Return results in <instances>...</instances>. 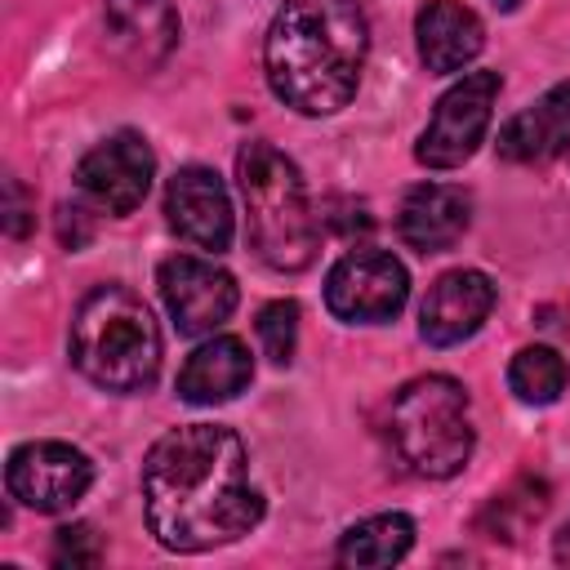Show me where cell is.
<instances>
[{"label":"cell","instance_id":"ac0fdd59","mask_svg":"<svg viewBox=\"0 0 570 570\" xmlns=\"http://www.w3.org/2000/svg\"><path fill=\"white\" fill-rule=\"evenodd\" d=\"M410 548H414V521L405 512H379L343 530L334 561L347 570H379V566H396Z\"/></svg>","mask_w":570,"mask_h":570},{"label":"cell","instance_id":"52a82bcc","mask_svg":"<svg viewBox=\"0 0 570 570\" xmlns=\"http://www.w3.org/2000/svg\"><path fill=\"white\" fill-rule=\"evenodd\" d=\"M4 485H9V499H18L22 508L58 517V512H71L89 494L94 463L85 450L67 441H27L9 454Z\"/></svg>","mask_w":570,"mask_h":570},{"label":"cell","instance_id":"e0dca14e","mask_svg":"<svg viewBox=\"0 0 570 570\" xmlns=\"http://www.w3.org/2000/svg\"><path fill=\"white\" fill-rule=\"evenodd\" d=\"M414 40H419L423 67L436 71V76H450V71H463L481 53L485 27L459 0H428L414 13Z\"/></svg>","mask_w":570,"mask_h":570},{"label":"cell","instance_id":"ffe728a7","mask_svg":"<svg viewBox=\"0 0 570 570\" xmlns=\"http://www.w3.org/2000/svg\"><path fill=\"white\" fill-rule=\"evenodd\" d=\"M548 508V485L543 481H512L503 494H494V503L485 508V530L490 539H517L525 525H534Z\"/></svg>","mask_w":570,"mask_h":570},{"label":"cell","instance_id":"484cf974","mask_svg":"<svg viewBox=\"0 0 570 570\" xmlns=\"http://www.w3.org/2000/svg\"><path fill=\"white\" fill-rule=\"evenodd\" d=\"M566 160H570V147H566Z\"/></svg>","mask_w":570,"mask_h":570},{"label":"cell","instance_id":"ba28073f","mask_svg":"<svg viewBox=\"0 0 570 570\" xmlns=\"http://www.w3.org/2000/svg\"><path fill=\"white\" fill-rule=\"evenodd\" d=\"M410 298V276L387 249H347L325 276V307L347 325H383Z\"/></svg>","mask_w":570,"mask_h":570},{"label":"cell","instance_id":"7a4b0ae2","mask_svg":"<svg viewBox=\"0 0 570 570\" xmlns=\"http://www.w3.org/2000/svg\"><path fill=\"white\" fill-rule=\"evenodd\" d=\"M370 22L356 0H285L263 40L272 94L298 116H334L356 98Z\"/></svg>","mask_w":570,"mask_h":570},{"label":"cell","instance_id":"8992f818","mask_svg":"<svg viewBox=\"0 0 570 570\" xmlns=\"http://www.w3.org/2000/svg\"><path fill=\"white\" fill-rule=\"evenodd\" d=\"M494 98H499V71H468L463 80H454L436 98V111L414 142L419 165L459 169L476 151V142L485 138L490 116H494Z\"/></svg>","mask_w":570,"mask_h":570},{"label":"cell","instance_id":"9a60e30c","mask_svg":"<svg viewBox=\"0 0 570 570\" xmlns=\"http://www.w3.org/2000/svg\"><path fill=\"white\" fill-rule=\"evenodd\" d=\"M254 379V356L236 334H209L178 370V396L187 405H223Z\"/></svg>","mask_w":570,"mask_h":570},{"label":"cell","instance_id":"d4e9b609","mask_svg":"<svg viewBox=\"0 0 570 570\" xmlns=\"http://www.w3.org/2000/svg\"><path fill=\"white\" fill-rule=\"evenodd\" d=\"M490 4H494V9H503V13H512V9L521 4V0H490Z\"/></svg>","mask_w":570,"mask_h":570},{"label":"cell","instance_id":"4fadbf2b","mask_svg":"<svg viewBox=\"0 0 570 570\" xmlns=\"http://www.w3.org/2000/svg\"><path fill=\"white\" fill-rule=\"evenodd\" d=\"M102 27L116 58L147 71L169 58L178 45V9L174 0H102Z\"/></svg>","mask_w":570,"mask_h":570},{"label":"cell","instance_id":"277c9868","mask_svg":"<svg viewBox=\"0 0 570 570\" xmlns=\"http://www.w3.org/2000/svg\"><path fill=\"white\" fill-rule=\"evenodd\" d=\"M236 183H240L254 254L276 272H303L316 258L321 227L298 165L272 142H245L236 156Z\"/></svg>","mask_w":570,"mask_h":570},{"label":"cell","instance_id":"6da1fadb","mask_svg":"<svg viewBox=\"0 0 570 570\" xmlns=\"http://www.w3.org/2000/svg\"><path fill=\"white\" fill-rule=\"evenodd\" d=\"M138 485L147 530L169 552H209L263 521V494L249 481L245 445L218 423L169 428L147 450Z\"/></svg>","mask_w":570,"mask_h":570},{"label":"cell","instance_id":"3957f363","mask_svg":"<svg viewBox=\"0 0 570 570\" xmlns=\"http://www.w3.org/2000/svg\"><path fill=\"white\" fill-rule=\"evenodd\" d=\"M71 365L102 392H142L160 370L151 307L125 285H94L71 316Z\"/></svg>","mask_w":570,"mask_h":570},{"label":"cell","instance_id":"7402d4cb","mask_svg":"<svg viewBox=\"0 0 570 570\" xmlns=\"http://www.w3.org/2000/svg\"><path fill=\"white\" fill-rule=\"evenodd\" d=\"M102 557L98 539L89 525H62L58 539H53V561L58 566H94Z\"/></svg>","mask_w":570,"mask_h":570},{"label":"cell","instance_id":"5bb4252c","mask_svg":"<svg viewBox=\"0 0 570 570\" xmlns=\"http://www.w3.org/2000/svg\"><path fill=\"white\" fill-rule=\"evenodd\" d=\"M468 218H472V200H468L463 187H454V183H419L401 200L396 232H401V240L410 249L436 254V249H450L468 232Z\"/></svg>","mask_w":570,"mask_h":570},{"label":"cell","instance_id":"8fae6325","mask_svg":"<svg viewBox=\"0 0 570 570\" xmlns=\"http://www.w3.org/2000/svg\"><path fill=\"white\" fill-rule=\"evenodd\" d=\"M165 218L187 245L209 249V254H223L232 245V232H236L232 196H227L223 178L214 169H205V165H187V169H178L169 178Z\"/></svg>","mask_w":570,"mask_h":570},{"label":"cell","instance_id":"9c48e42d","mask_svg":"<svg viewBox=\"0 0 570 570\" xmlns=\"http://www.w3.org/2000/svg\"><path fill=\"white\" fill-rule=\"evenodd\" d=\"M156 178V156L147 147L142 134L120 129L111 138H102L98 147H89L76 165V191L89 209L125 218L142 205L147 187Z\"/></svg>","mask_w":570,"mask_h":570},{"label":"cell","instance_id":"7c38bea8","mask_svg":"<svg viewBox=\"0 0 570 570\" xmlns=\"http://www.w3.org/2000/svg\"><path fill=\"white\" fill-rule=\"evenodd\" d=\"M490 307H494V281L476 267H454L432 281L419 307V334L432 347H454L485 325Z\"/></svg>","mask_w":570,"mask_h":570},{"label":"cell","instance_id":"d6986e66","mask_svg":"<svg viewBox=\"0 0 570 570\" xmlns=\"http://www.w3.org/2000/svg\"><path fill=\"white\" fill-rule=\"evenodd\" d=\"M508 387L525 405H552L561 396V387H566V361L543 343L521 347L512 356V365H508Z\"/></svg>","mask_w":570,"mask_h":570},{"label":"cell","instance_id":"2e32d148","mask_svg":"<svg viewBox=\"0 0 570 570\" xmlns=\"http://www.w3.org/2000/svg\"><path fill=\"white\" fill-rule=\"evenodd\" d=\"M570 147V80L539 94L499 129V156L512 165H543Z\"/></svg>","mask_w":570,"mask_h":570},{"label":"cell","instance_id":"5b68a950","mask_svg":"<svg viewBox=\"0 0 570 570\" xmlns=\"http://www.w3.org/2000/svg\"><path fill=\"white\" fill-rule=\"evenodd\" d=\"M387 441L405 472L445 481L454 476L476 445L472 432V401L468 387L450 374H419L410 379L387 410Z\"/></svg>","mask_w":570,"mask_h":570},{"label":"cell","instance_id":"603a6c76","mask_svg":"<svg viewBox=\"0 0 570 570\" xmlns=\"http://www.w3.org/2000/svg\"><path fill=\"white\" fill-rule=\"evenodd\" d=\"M4 196H9V205H4V232H9V236H27L31 214H27V200H22V183L9 178V183H4Z\"/></svg>","mask_w":570,"mask_h":570},{"label":"cell","instance_id":"30bf717a","mask_svg":"<svg viewBox=\"0 0 570 570\" xmlns=\"http://www.w3.org/2000/svg\"><path fill=\"white\" fill-rule=\"evenodd\" d=\"M160 298L178 325V334H214L236 312V281L214 258L174 254L156 272Z\"/></svg>","mask_w":570,"mask_h":570},{"label":"cell","instance_id":"cb8c5ba5","mask_svg":"<svg viewBox=\"0 0 570 570\" xmlns=\"http://www.w3.org/2000/svg\"><path fill=\"white\" fill-rule=\"evenodd\" d=\"M552 557H557V566H570V521L561 525V534H557V543H552Z\"/></svg>","mask_w":570,"mask_h":570},{"label":"cell","instance_id":"44dd1931","mask_svg":"<svg viewBox=\"0 0 570 570\" xmlns=\"http://www.w3.org/2000/svg\"><path fill=\"white\" fill-rule=\"evenodd\" d=\"M258 330V343H263V356L272 365H289L294 361V347H298V303L294 298H276L258 312L254 321Z\"/></svg>","mask_w":570,"mask_h":570}]
</instances>
